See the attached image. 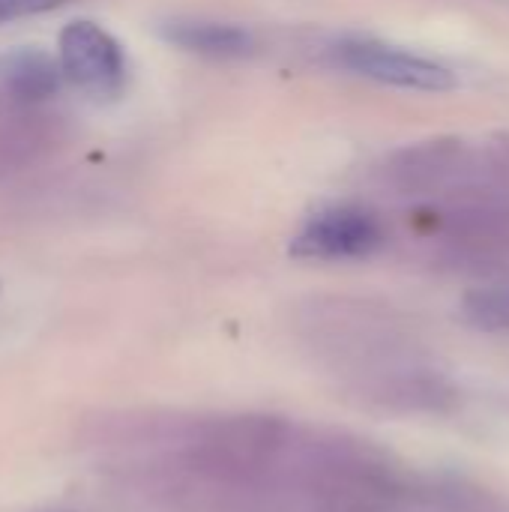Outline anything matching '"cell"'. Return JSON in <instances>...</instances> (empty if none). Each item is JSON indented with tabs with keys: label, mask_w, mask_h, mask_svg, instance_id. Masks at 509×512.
Masks as SVG:
<instances>
[{
	"label": "cell",
	"mask_w": 509,
	"mask_h": 512,
	"mask_svg": "<svg viewBox=\"0 0 509 512\" xmlns=\"http://www.w3.org/2000/svg\"><path fill=\"white\" fill-rule=\"evenodd\" d=\"M63 78L60 60L51 57L42 48L33 45H18L0 54V87L27 102H39L57 93Z\"/></svg>",
	"instance_id": "5b68a950"
},
{
	"label": "cell",
	"mask_w": 509,
	"mask_h": 512,
	"mask_svg": "<svg viewBox=\"0 0 509 512\" xmlns=\"http://www.w3.org/2000/svg\"><path fill=\"white\" fill-rule=\"evenodd\" d=\"M159 30L171 45L189 54L213 57V60H234V57H246L255 51V36L246 27L228 24V21L168 18L159 24Z\"/></svg>",
	"instance_id": "277c9868"
},
{
	"label": "cell",
	"mask_w": 509,
	"mask_h": 512,
	"mask_svg": "<svg viewBox=\"0 0 509 512\" xmlns=\"http://www.w3.org/2000/svg\"><path fill=\"white\" fill-rule=\"evenodd\" d=\"M330 54L336 66L372 78L378 84H393L402 90H429V93H444L456 87V72L450 66L381 39L345 36L330 48Z\"/></svg>",
	"instance_id": "6da1fadb"
},
{
	"label": "cell",
	"mask_w": 509,
	"mask_h": 512,
	"mask_svg": "<svg viewBox=\"0 0 509 512\" xmlns=\"http://www.w3.org/2000/svg\"><path fill=\"white\" fill-rule=\"evenodd\" d=\"M384 246L381 219L354 204H339L315 213L291 243V255L315 261H354L369 258Z\"/></svg>",
	"instance_id": "3957f363"
},
{
	"label": "cell",
	"mask_w": 509,
	"mask_h": 512,
	"mask_svg": "<svg viewBox=\"0 0 509 512\" xmlns=\"http://www.w3.org/2000/svg\"><path fill=\"white\" fill-rule=\"evenodd\" d=\"M66 3H72V0H0V24L45 15V12H54Z\"/></svg>",
	"instance_id": "8992f818"
},
{
	"label": "cell",
	"mask_w": 509,
	"mask_h": 512,
	"mask_svg": "<svg viewBox=\"0 0 509 512\" xmlns=\"http://www.w3.org/2000/svg\"><path fill=\"white\" fill-rule=\"evenodd\" d=\"M57 60L63 78L93 99H114L126 87V54L123 45L96 21H69L57 36Z\"/></svg>",
	"instance_id": "7a4b0ae2"
}]
</instances>
